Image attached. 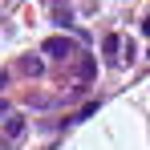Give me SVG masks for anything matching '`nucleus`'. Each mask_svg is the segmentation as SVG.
Listing matches in <instances>:
<instances>
[{"label":"nucleus","mask_w":150,"mask_h":150,"mask_svg":"<svg viewBox=\"0 0 150 150\" xmlns=\"http://www.w3.org/2000/svg\"><path fill=\"white\" fill-rule=\"evenodd\" d=\"M93 77H98V65H93V57H85V61H81V69H77V81H81V85H89Z\"/></svg>","instance_id":"4"},{"label":"nucleus","mask_w":150,"mask_h":150,"mask_svg":"<svg viewBox=\"0 0 150 150\" xmlns=\"http://www.w3.org/2000/svg\"><path fill=\"white\" fill-rule=\"evenodd\" d=\"M0 150H12V146H8V142H4V138H0Z\"/></svg>","instance_id":"8"},{"label":"nucleus","mask_w":150,"mask_h":150,"mask_svg":"<svg viewBox=\"0 0 150 150\" xmlns=\"http://www.w3.org/2000/svg\"><path fill=\"white\" fill-rule=\"evenodd\" d=\"M142 28H146V37H150V21H146V25H142Z\"/></svg>","instance_id":"9"},{"label":"nucleus","mask_w":150,"mask_h":150,"mask_svg":"<svg viewBox=\"0 0 150 150\" xmlns=\"http://www.w3.org/2000/svg\"><path fill=\"white\" fill-rule=\"evenodd\" d=\"M118 41H122V37H105V61H110V65H118V49H122Z\"/></svg>","instance_id":"5"},{"label":"nucleus","mask_w":150,"mask_h":150,"mask_svg":"<svg viewBox=\"0 0 150 150\" xmlns=\"http://www.w3.org/2000/svg\"><path fill=\"white\" fill-rule=\"evenodd\" d=\"M53 16H57V25H73V12H69V8H65V4H57V8H53Z\"/></svg>","instance_id":"6"},{"label":"nucleus","mask_w":150,"mask_h":150,"mask_svg":"<svg viewBox=\"0 0 150 150\" xmlns=\"http://www.w3.org/2000/svg\"><path fill=\"white\" fill-rule=\"evenodd\" d=\"M4 134H8V142H21L25 138V122L21 118H4Z\"/></svg>","instance_id":"3"},{"label":"nucleus","mask_w":150,"mask_h":150,"mask_svg":"<svg viewBox=\"0 0 150 150\" xmlns=\"http://www.w3.org/2000/svg\"><path fill=\"white\" fill-rule=\"evenodd\" d=\"M21 73L25 77H45V53H25L21 57Z\"/></svg>","instance_id":"2"},{"label":"nucleus","mask_w":150,"mask_h":150,"mask_svg":"<svg viewBox=\"0 0 150 150\" xmlns=\"http://www.w3.org/2000/svg\"><path fill=\"white\" fill-rule=\"evenodd\" d=\"M73 41H69V37H49V41H45V45H41V53H45V57H53V61H65V57H73Z\"/></svg>","instance_id":"1"},{"label":"nucleus","mask_w":150,"mask_h":150,"mask_svg":"<svg viewBox=\"0 0 150 150\" xmlns=\"http://www.w3.org/2000/svg\"><path fill=\"white\" fill-rule=\"evenodd\" d=\"M4 118H8V101L0 98V122H4Z\"/></svg>","instance_id":"7"}]
</instances>
